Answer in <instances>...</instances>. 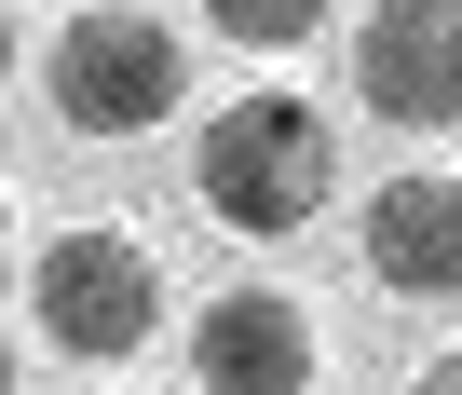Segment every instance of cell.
Here are the masks:
<instances>
[{
  "mask_svg": "<svg viewBox=\"0 0 462 395\" xmlns=\"http://www.w3.org/2000/svg\"><path fill=\"white\" fill-rule=\"evenodd\" d=\"M367 287L462 300V177H381V205H367Z\"/></svg>",
  "mask_w": 462,
  "mask_h": 395,
  "instance_id": "cell-5",
  "label": "cell"
},
{
  "mask_svg": "<svg viewBox=\"0 0 462 395\" xmlns=\"http://www.w3.org/2000/svg\"><path fill=\"white\" fill-rule=\"evenodd\" d=\"M190 368L231 381V395H286V381H313V314H300L286 287H231V300H204Z\"/></svg>",
  "mask_w": 462,
  "mask_h": 395,
  "instance_id": "cell-6",
  "label": "cell"
},
{
  "mask_svg": "<svg viewBox=\"0 0 462 395\" xmlns=\"http://www.w3.org/2000/svg\"><path fill=\"white\" fill-rule=\"evenodd\" d=\"M42 82H55V123L69 136H150L190 96V42L163 14H136V0H82V14L55 28V69Z\"/></svg>",
  "mask_w": 462,
  "mask_h": 395,
  "instance_id": "cell-2",
  "label": "cell"
},
{
  "mask_svg": "<svg viewBox=\"0 0 462 395\" xmlns=\"http://www.w3.org/2000/svg\"><path fill=\"white\" fill-rule=\"evenodd\" d=\"M204 14H217L231 42H259V55H286V42H313V28H327V0H204Z\"/></svg>",
  "mask_w": 462,
  "mask_h": 395,
  "instance_id": "cell-7",
  "label": "cell"
},
{
  "mask_svg": "<svg viewBox=\"0 0 462 395\" xmlns=\"http://www.w3.org/2000/svg\"><path fill=\"white\" fill-rule=\"evenodd\" d=\"M421 381H448V395H462V354H435V368H421Z\"/></svg>",
  "mask_w": 462,
  "mask_h": 395,
  "instance_id": "cell-8",
  "label": "cell"
},
{
  "mask_svg": "<svg viewBox=\"0 0 462 395\" xmlns=\"http://www.w3.org/2000/svg\"><path fill=\"white\" fill-rule=\"evenodd\" d=\"M0 381H14V341H0Z\"/></svg>",
  "mask_w": 462,
  "mask_h": 395,
  "instance_id": "cell-10",
  "label": "cell"
},
{
  "mask_svg": "<svg viewBox=\"0 0 462 395\" xmlns=\"http://www.w3.org/2000/svg\"><path fill=\"white\" fill-rule=\"evenodd\" d=\"M354 96L408 136H448L462 123V0H381L354 28Z\"/></svg>",
  "mask_w": 462,
  "mask_h": 395,
  "instance_id": "cell-4",
  "label": "cell"
},
{
  "mask_svg": "<svg viewBox=\"0 0 462 395\" xmlns=\"http://www.w3.org/2000/svg\"><path fill=\"white\" fill-rule=\"evenodd\" d=\"M0 82H14V14H0Z\"/></svg>",
  "mask_w": 462,
  "mask_h": 395,
  "instance_id": "cell-9",
  "label": "cell"
},
{
  "mask_svg": "<svg viewBox=\"0 0 462 395\" xmlns=\"http://www.w3.org/2000/svg\"><path fill=\"white\" fill-rule=\"evenodd\" d=\"M327 177H340V150H327L313 96H231V109L204 123V219H231L245 246L313 232Z\"/></svg>",
  "mask_w": 462,
  "mask_h": 395,
  "instance_id": "cell-1",
  "label": "cell"
},
{
  "mask_svg": "<svg viewBox=\"0 0 462 395\" xmlns=\"http://www.w3.org/2000/svg\"><path fill=\"white\" fill-rule=\"evenodd\" d=\"M28 314H42V341H55V354L123 368V354L163 327V273H150V246H136V232L69 219V232L42 246V273H28Z\"/></svg>",
  "mask_w": 462,
  "mask_h": 395,
  "instance_id": "cell-3",
  "label": "cell"
}]
</instances>
